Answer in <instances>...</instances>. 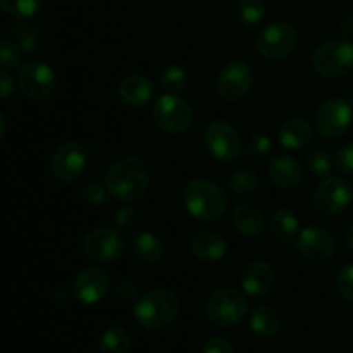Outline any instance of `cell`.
<instances>
[{
    "mask_svg": "<svg viewBox=\"0 0 353 353\" xmlns=\"http://www.w3.org/2000/svg\"><path fill=\"white\" fill-rule=\"evenodd\" d=\"M314 128L305 117H292L285 121L278 131V140L288 150H300L310 143Z\"/></svg>",
    "mask_w": 353,
    "mask_h": 353,
    "instance_id": "21",
    "label": "cell"
},
{
    "mask_svg": "<svg viewBox=\"0 0 353 353\" xmlns=\"http://www.w3.org/2000/svg\"><path fill=\"white\" fill-rule=\"evenodd\" d=\"M269 230L279 243L288 245L299 236L300 221L293 210L278 209L276 212H272L271 221H269Z\"/></svg>",
    "mask_w": 353,
    "mask_h": 353,
    "instance_id": "24",
    "label": "cell"
},
{
    "mask_svg": "<svg viewBox=\"0 0 353 353\" xmlns=\"http://www.w3.org/2000/svg\"><path fill=\"white\" fill-rule=\"evenodd\" d=\"M254 86V71L245 61H231L219 71L216 88L226 102H240Z\"/></svg>",
    "mask_w": 353,
    "mask_h": 353,
    "instance_id": "11",
    "label": "cell"
},
{
    "mask_svg": "<svg viewBox=\"0 0 353 353\" xmlns=\"http://www.w3.org/2000/svg\"><path fill=\"white\" fill-rule=\"evenodd\" d=\"M353 107L348 100L333 97L324 100L316 112V130L326 140L341 138L352 126Z\"/></svg>",
    "mask_w": 353,
    "mask_h": 353,
    "instance_id": "9",
    "label": "cell"
},
{
    "mask_svg": "<svg viewBox=\"0 0 353 353\" xmlns=\"http://www.w3.org/2000/svg\"><path fill=\"white\" fill-rule=\"evenodd\" d=\"M202 353H233V347L230 341L223 336L210 338L205 345H203Z\"/></svg>",
    "mask_w": 353,
    "mask_h": 353,
    "instance_id": "40",
    "label": "cell"
},
{
    "mask_svg": "<svg viewBox=\"0 0 353 353\" xmlns=\"http://www.w3.org/2000/svg\"><path fill=\"white\" fill-rule=\"evenodd\" d=\"M110 286V276L102 268H86L74 278L71 286L72 296L78 302L93 305L107 295Z\"/></svg>",
    "mask_w": 353,
    "mask_h": 353,
    "instance_id": "16",
    "label": "cell"
},
{
    "mask_svg": "<svg viewBox=\"0 0 353 353\" xmlns=\"http://www.w3.org/2000/svg\"><path fill=\"white\" fill-rule=\"evenodd\" d=\"M310 62L323 78H343L353 71V43L343 38L324 41L312 52Z\"/></svg>",
    "mask_w": 353,
    "mask_h": 353,
    "instance_id": "5",
    "label": "cell"
},
{
    "mask_svg": "<svg viewBox=\"0 0 353 353\" xmlns=\"http://www.w3.org/2000/svg\"><path fill=\"white\" fill-rule=\"evenodd\" d=\"M231 223L240 234L255 238L264 230V214L259 207L252 205V203H240L233 209Z\"/></svg>",
    "mask_w": 353,
    "mask_h": 353,
    "instance_id": "22",
    "label": "cell"
},
{
    "mask_svg": "<svg viewBox=\"0 0 353 353\" xmlns=\"http://www.w3.org/2000/svg\"><path fill=\"white\" fill-rule=\"evenodd\" d=\"M100 353H130L131 350V338L128 331L119 324L107 327L105 333L102 334L99 343Z\"/></svg>",
    "mask_w": 353,
    "mask_h": 353,
    "instance_id": "27",
    "label": "cell"
},
{
    "mask_svg": "<svg viewBox=\"0 0 353 353\" xmlns=\"http://www.w3.org/2000/svg\"><path fill=\"white\" fill-rule=\"evenodd\" d=\"M133 314L137 323L147 331H162L171 326L179 314V299L171 290H154L138 296Z\"/></svg>",
    "mask_w": 353,
    "mask_h": 353,
    "instance_id": "3",
    "label": "cell"
},
{
    "mask_svg": "<svg viewBox=\"0 0 353 353\" xmlns=\"http://www.w3.org/2000/svg\"><path fill=\"white\" fill-rule=\"evenodd\" d=\"M340 33L345 38H353V12H347L340 21Z\"/></svg>",
    "mask_w": 353,
    "mask_h": 353,
    "instance_id": "42",
    "label": "cell"
},
{
    "mask_svg": "<svg viewBox=\"0 0 353 353\" xmlns=\"http://www.w3.org/2000/svg\"><path fill=\"white\" fill-rule=\"evenodd\" d=\"M17 85L28 99L45 102L54 95L55 71L45 62H26L17 72Z\"/></svg>",
    "mask_w": 353,
    "mask_h": 353,
    "instance_id": "12",
    "label": "cell"
},
{
    "mask_svg": "<svg viewBox=\"0 0 353 353\" xmlns=\"http://www.w3.org/2000/svg\"><path fill=\"white\" fill-rule=\"evenodd\" d=\"M334 157L327 150L323 148H317V150L310 152L309 157H307V168H309L310 174L314 178H330L331 172L334 169Z\"/></svg>",
    "mask_w": 353,
    "mask_h": 353,
    "instance_id": "31",
    "label": "cell"
},
{
    "mask_svg": "<svg viewBox=\"0 0 353 353\" xmlns=\"http://www.w3.org/2000/svg\"><path fill=\"white\" fill-rule=\"evenodd\" d=\"M250 330L261 338H271L281 330V317L268 305L255 307L250 314Z\"/></svg>",
    "mask_w": 353,
    "mask_h": 353,
    "instance_id": "26",
    "label": "cell"
},
{
    "mask_svg": "<svg viewBox=\"0 0 353 353\" xmlns=\"http://www.w3.org/2000/svg\"><path fill=\"white\" fill-rule=\"evenodd\" d=\"M205 312L210 323L217 327L238 326L247 317L248 303L243 293L231 286L214 290L205 302Z\"/></svg>",
    "mask_w": 353,
    "mask_h": 353,
    "instance_id": "4",
    "label": "cell"
},
{
    "mask_svg": "<svg viewBox=\"0 0 353 353\" xmlns=\"http://www.w3.org/2000/svg\"><path fill=\"white\" fill-rule=\"evenodd\" d=\"M130 250L133 257H137L140 262L145 264H157L162 261L165 254L164 243L154 233H137L130 241Z\"/></svg>",
    "mask_w": 353,
    "mask_h": 353,
    "instance_id": "23",
    "label": "cell"
},
{
    "mask_svg": "<svg viewBox=\"0 0 353 353\" xmlns=\"http://www.w3.org/2000/svg\"><path fill=\"white\" fill-rule=\"evenodd\" d=\"M159 79H161L162 88L168 93H172V95H181V93H186L190 90L188 72L178 64H169L168 68L162 69Z\"/></svg>",
    "mask_w": 353,
    "mask_h": 353,
    "instance_id": "28",
    "label": "cell"
},
{
    "mask_svg": "<svg viewBox=\"0 0 353 353\" xmlns=\"http://www.w3.org/2000/svg\"><path fill=\"white\" fill-rule=\"evenodd\" d=\"M190 250H192V254L200 262L212 264V262L223 261L228 252V247L224 238L219 236L217 233H212V231H199L190 240Z\"/></svg>",
    "mask_w": 353,
    "mask_h": 353,
    "instance_id": "20",
    "label": "cell"
},
{
    "mask_svg": "<svg viewBox=\"0 0 353 353\" xmlns=\"http://www.w3.org/2000/svg\"><path fill=\"white\" fill-rule=\"evenodd\" d=\"M334 164L345 176H353V141H348L338 148L334 155Z\"/></svg>",
    "mask_w": 353,
    "mask_h": 353,
    "instance_id": "37",
    "label": "cell"
},
{
    "mask_svg": "<svg viewBox=\"0 0 353 353\" xmlns=\"http://www.w3.org/2000/svg\"><path fill=\"white\" fill-rule=\"evenodd\" d=\"M10 38L21 47L23 54L34 55L41 48V31L34 24L28 23V19H14L9 23Z\"/></svg>",
    "mask_w": 353,
    "mask_h": 353,
    "instance_id": "25",
    "label": "cell"
},
{
    "mask_svg": "<svg viewBox=\"0 0 353 353\" xmlns=\"http://www.w3.org/2000/svg\"><path fill=\"white\" fill-rule=\"evenodd\" d=\"M14 90H16V79L6 69H0V100L9 99Z\"/></svg>",
    "mask_w": 353,
    "mask_h": 353,
    "instance_id": "41",
    "label": "cell"
},
{
    "mask_svg": "<svg viewBox=\"0 0 353 353\" xmlns=\"http://www.w3.org/2000/svg\"><path fill=\"white\" fill-rule=\"evenodd\" d=\"M114 223H116L117 230H133L138 223V212L134 207L124 205L121 207L116 212V217H114Z\"/></svg>",
    "mask_w": 353,
    "mask_h": 353,
    "instance_id": "38",
    "label": "cell"
},
{
    "mask_svg": "<svg viewBox=\"0 0 353 353\" xmlns=\"http://www.w3.org/2000/svg\"><path fill=\"white\" fill-rule=\"evenodd\" d=\"M23 61V50L14 40H0V68L16 69Z\"/></svg>",
    "mask_w": 353,
    "mask_h": 353,
    "instance_id": "33",
    "label": "cell"
},
{
    "mask_svg": "<svg viewBox=\"0 0 353 353\" xmlns=\"http://www.w3.org/2000/svg\"><path fill=\"white\" fill-rule=\"evenodd\" d=\"M299 47V31L290 23L276 21L262 28L255 38V48L268 61L288 59Z\"/></svg>",
    "mask_w": 353,
    "mask_h": 353,
    "instance_id": "6",
    "label": "cell"
},
{
    "mask_svg": "<svg viewBox=\"0 0 353 353\" xmlns=\"http://www.w3.org/2000/svg\"><path fill=\"white\" fill-rule=\"evenodd\" d=\"M154 123L162 131L171 134L185 133L193 123V109L183 97L165 93L159 97L152 109Z\"/></svg>",
    "mask_w": 353,
    "mask_h": 353,
    "instance_id": "8",
    "label": "cell"
},
{
    "mask_svg": "<svg viewBox=\"0 0 353 353\" xmlns=\"http://www.w3.org/2000/svg\"><path fill=\"white\" fill-rule=\"evenodd\" d=\"M336 290L345 302L353 303V264H347L340 269L336 276Z\"/></svg>",
    "mask_w": 353,
    "mask_h": 353,
    "instance_id": "35",
    "label": "cell"
},
{
    "mask_svg": "<svg viewBox=\"0 0 353 353\" xmlns=\"http://www.w3.org/2000/svg\"><path fill=\"white\" fill-rule=\"evenodd\" d=\"M154 93V83L143 74L126 76L117 86V95L123 100V103H126L128 107H137V109L150 103Z\"/></svg>",
    "mask_w": 353,
    "mask_h": 353,
    "instance_id": "19",
    "label": "cell"
},
{
    "mask_svg": "<svg viewBox=\"0 0 353 353\" xmlns=\"http://www.w3.org/2000/svg\"><path fill=\"white\" fill-rule=\"evenodd\" d=\"M0 9L16 19H31L41 9V0H0Z\"/></svg>",
    "mask_w": 353,
    "mask_h": 353,
    "instance_id": "32",
    "label": "cell"
},
{
    "mask_svg": "<svg viewBox=\"0 0 353 353\" xmlns=\"http://www.w3.org/2000/svg\"><path fill=\"white\" fill-rule=\"evenodd\" d=\"M83 252L93 262H116L124 252V238L117 228H97L83 238Z\"/></svg>",
    "mask_w": 353,
    "mask_h": 353,
    "instance_id": "14",
    "label": "cell"
},
{
    "mask_svg": "<svg viewBox=\"0 0 353 353\" xmlns=\"http://www.w3.org/2000/svg\"><path fill=\"white\" fill-rule=\"evenodd\" d=\"M114 295H116L117 302L128 303V302H137L138 300V288L134 283L131 281H121L119 285L114 290Z\"/></svg>",
    "mask_w": 353,
    "mask_h": 353,
    "instance_id": "39",
    "label": "cell"
},
{
    "mask_svg": "<svg viewBox=\"0 0 353 353\" xmlns=\"http://www.w3.org/2000/svg\"><path fill=\"white\" fill-rule=\"evenodd\" d=\"M203 141L216 161L233 162L243 154V140L233 124L224 119H214L207 124Z\"/></svg>",
    "mask_w": 353,
    "mask_h": 353,
    "instance_id": "7",
    "label": "cell"
},
{
    "mask_svg": "<svg viewBox=\"0 0 353 353\" xmlns=\"http://www.w3.org/2000/svg\"><path fill=\"white\" fill-rule=\"evenodd\" d=\"M86 168L85 148L74 141H68L55 148L50 159V171L55 179L62 183H71L83 174Z\"/></svg>",
    "mask_w": 353,
    "mask_h": 353,
    "instance_id": "15",
    "label": "cell"
},
{
    "mask_svg": "<svg viewBox=\"0 0 353 353\" xmlns=\"http://www.w3.org/2000/svg\"><path fill=\"white\" fill-rule=\"evenodd\" d=\"M150 169L141 159L124 157L110 165L103 176V186L121 202H137L150 188Z\"/></svg>",
    "mask_w": 353,
    "mask_h": 353,
    "instance_id": "1",
    "label": "cell"
},
{
    "mask_svg": "<svg viewBox=\"0 0 353 353\" xmlns=\"http://www.w3.org/2000/svg\"><path fill=\"white\" fill-rule=\"evenodd\" d=\"M236 14L241 26L248 30H255L265 19L264 0H238Z\"/></svg>",
    "mask_w": 353,
    "mask_h": 353,
    "instance_id": "29",
    "label": "cell"
},
{
    "mask_svg": "<svg viewBox=\"0 0 353 353\" xmlns=\"http://www.w3.org/2000/svg\"><path fill=\"white\" fill-rule=\"evenodd\" d=\"M345 245H347L348 252L353 255V224L348 228L347 233H345Z\"/></svg>",
    "mask_w": 353,
    "mask_h": 353,
    "instance_id": "43",
    "label": "cell"
},
{
    "mask_svg": "<svg viewBox=\"0 0 353 353\" xmlns=\"http://www.w3.org/2000/svg\"><path fill=\"white\" fill-rule=\"evenodd\" d=\"M353 200V186L340 176L323 179L314 193V207L319 214L327 217L338 216L350 207Z\"/></svg>",
    "mask_w": 353,
    "mask_h": 353,
    "instance_id": "10",
    "label": "cell"
},
{
    "mask_svg": "<svg viewBox=\"0 0 353 353\" xmlns=\"http://www.w3.org/2000/svg\"><path fill=\"white\" fill-rule=\"evenodd\" d=\"M183 202L192 217L200 223H216L228 212L230 196L223 186L196 178L186 183L183 190Z\"/></svg>",
    "mask_w": 353,
    "mask_h": 353,
    "instance_id": "2",
    "label": "cell"
},
{
    "mask_svg": "<svg viewBox=\"0 0 353 353\" xmlns=\"http://www.w3.org/2000/svg\"><path fill=\"white\" fill-rule=\"evenodd\" d=\"M261 186V178L257 172L250 168L238 169L230 176L228 181V188L234 193V195H252Z\"/></svg>",
    "mask_w": 353,
    "mask_h": 353,
    "instance_id": "30",
    "label": "cell"
},
{
    "mask_svg": "<svg viewBox=\"0 0 353 353\" xmlns=\"http://www.w3.org/2000/svg\"><path fill=\"white\" fill-rule=\"evenodd\" d=\"M6 130H7V121H6V116H3V114L0 112V141H2V138L6 137Z\"/></svg>",
    "mask_w": 353,
    "mask_h": 353,
    "instance_id": "44",
    "label": "cell"
},
{
    "mask_svg": "<svg viewBox=\"0 0 353 353\" xmlns=\"http://www.w3.org/2000/svg\"><path fill=\"white\" fill-rule=\"evenodd\" d=\"M81 200L92 207H100L105 203L107 199V190L105 186L100 185L97 181H86L81 186V193H79Z\"/></svg>",
    "mask_w": 353,
    "mask_h": 353,
    "instance_id": "34",
    "label": "cell"
},
{
    "mask_svg": "<svg viewBox=\"0 0 353 353\" xmlns=\"http://www.w3.org/2000/svg\"><path fill=\"white\" fill-rule=\"evenodd\" d=\"M268 172L271 181L283 190L296 188L303 179L302 164L293 155L288 154L274 155L269 162Z\"/></svg>",
    "mask_w": 353,
    "mask_h": 353,
    "instance_id": "18",
    "label": "cell"
},
{
    "mask_svg": "<svg viewBox=\"0 0 353 353\" xmlns=\"http://www.w3.org/2000/svg\"><path fill=\"white\" fill-rule=\"evenodd\" d=\"M247 152L255 157H268L272 152V140L265 133L252 134L250 140H248Z\"/></svg>",
    "mask_w": 353,
    "mask_h": 353,
    "instance_id": "36",
    "label": "cell"
},
{
    "mask_svg": "<svg viewBox=\"0 0 353 353\" xmlns=\"http://www.w3.org/2000/svg\"><path fill=\"white\" fill-rule=\"evenodd\" d=\"M296 250L310 262H330L338 254V241L331 231L321 226H307L295 240Z\"/></svg>",
    "mask_w": 353,
    "mask_h": 353,
    "instance_id": "13",
    "label": "cell"
},
{
    "mask_svg": "<svg viewBox=\"0 0 353 353\" xmlns=\"http://www.w3.org/2000/svg\"><path fill=\"white\" fill-rule=\"evenodd\" d=\"M274 271L271 265L264 261H252L241 271V288L247 295L265 296L274 286Z\"/></svg>",
    "mask_w": 353,
    "mask_h": 353,
    "instance_id": "17",
    "label": "cell"
}]
</instances>
